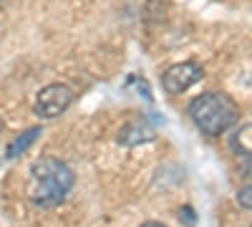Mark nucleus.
Segmentation results:
<instances>
[{
	"instance_id": "nucleus-1",
	"label": "nucleus",
	"mask_w": 252,
	"mask_h": 227,
	"mask_svg": "<svg viewBox=\"0 0 252 227\" xmlns=\"http://www.w3.org/2000/svg\"><path fill=\"white\" fill-rule=\"evenodd\" d=\"M76 174L66 162L56 157H40L31 167V182H28V197L38 207H56L68 197L73 190Z\"/></svg>"
},
{
	"instance_id": "nucleus-2",
	"label": "nucleus",
	"mask_w": 252,
	"mask_h": 227,
	"mask_svg": "<svg viewBox=\"0 0 252 227\" xmlns=\"http://www.w3.org/2000/svg\"><path fill=\"white\" fill-rule=\"evenodd\" d=\"M187 114L202 134L222 136L224 131H229L237 124L240 106H237V101L232 96H227L222 91H207V94L192 98Z\"/></svg>"
},
{
	"instance_id": "nucleus-3",
	"label": "nucleus",
	"mask_w": 252,
	"mask_h": 227,
	"mask_svg": "<svg viewBox=\"0 0 252 227\" xmlns=\"http://www.w3.org/2000/svg\"><path fill=\"white\" fill-rule=\"evenodd\" d=\"M73 104V89L66 84H48L35 96V114L40 119H56Z\"/></svg>"
},
{
	"instance_id": "nucleus-4",
	"label": "nucleus",
	"mask_w": 252,
	"mask_h": 227,
	"mask_svg": "<svg viewBox=\"0 0 252 227\" xmlns=\"http://www.w3.org/2000/svg\"><path fill=\"white\" fill-rule=\"evenodd\" d=\"M202 76H204V71H202V66L197 64V61H182V64H174V66H169L164 71L161 86H164L166 94L179 96L187 89H192Z\"/></svg>"
},
{
	"instance_id": "nucleus-5",
	"label": "nucleus",
	"mask_w": 252,
	"mask_h": 227,
	"mask_svg": "<svg viewBox=\"0 0 252 227\" xmlns=\"http://www.w3.org/2000/svg\"><path fill=\"white\" fill-rule=\"evenodd\" d=\"M154 134L152 129L146 127V124L141 121H131V124H126V127L119 131V141L126 144V147H134V144H141V141H149Z\"/></svg>"
},
{
	"instance_id": "nucleus-6",
	"label": "nucleus",
	"mask_w": 252,
	"mask_h": 227,
	"mask_svg": "<svg viewBox=\"0 0 252 227\" xmlns=\"http://www.w3.org/2000/svg\"><path fill=\"white\" fill-rule=\"evenodd\" d=\"M250 131H252V124L250 121H245L242 127H237L235 129V134H232V139H229V144H232V149H235V154H240V157H250Z\"/></svg>"
},
{
	"instance_id": "nucleus-7",
	"label": "nucleus",
	"mask_w": 252,
	"mask_h": 227,
	"mask_svg": "<svg viewBox=\"0 0 252 227\" xmlns=\"http://www.w3.org/2000/svg\"><path fill=\"white\" fill-rule=\"evenodd\" d=\"M40 134H43V131H40L38 127H35V129H28L26 134H20L15 141H10V147H8L5 157H8V159H15V157H20V154H23V152L31 147V144H33V141H35Z\"/></svg>"
},
{
	"instance_id": "nucleus-8",
	"label": "nucleus",
	"mask_w": 252,
	"mask_h": 227,
	"mask_svg": "<svg viewBox=\"0 0 252 227\" xmlns=\"http://www.w3.org/2000/svg\"><path fill=\"white\" fill-rule=\"evenodd\" d=\"M237 202L242 204L245 210H250V207H252V202H250V184H245V187L237 192Z\"/></svg>"
},
{
	"instance_id": "nucleus-9",
	"label": "nucleus",
	"mask_w": 252,
	"mask_h": 227,
	"mask_svg": "<svg viewBox=\"0 0 252 227\" xmlns=\"http://www.w3.org/2000/svg\"><path fill=\"white\" fill-rule=\"evenodd\" d=\"M141 227H166V225H161V222H157V220H149V222H144Z\"/></svg>"
},
{
	"instance_id": "nucleus-10",
	"label": "nucleus",
	"mask_w": 252,
	"mask_h": 227,
	"mask_svg": "<svg viewBox=\"0 0 252 227\" xmlns=\"http://www.w3.org/2000/svg\"><path fill=\"white\" fill-rule=\"evenodd\" d=\"M0 129H3V119H0Z\"/></svg>"
},
{
	"instance_id": "nucleus-11",
	"label": "nucleus",
	"mask_w": 252,
	"mask_h": 227,
	"mask_svg": "<svg viewBox=\"0 0 252 227\" xmlns=\"http://www.w3.org/2000/svg\"><path fill=\"white\" fill-rule=\"evenodd\" d=\"M0 3H5V0H0Z\"/></svg>"
}]
</instances>
